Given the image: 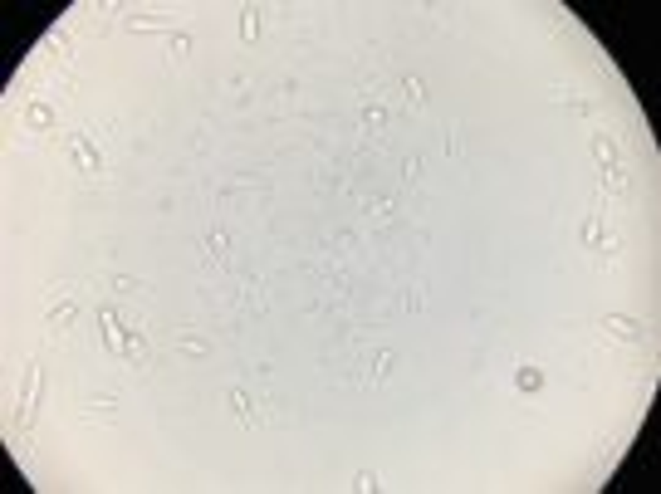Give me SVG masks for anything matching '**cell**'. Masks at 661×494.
<instances>
[{
	"instance_id": "obj_1",
	"label": "cell",
	"mask_w": 661,
	"mask_h": 494,
	"mask_svg": "<svg viewBox=\"0 0 661 494\" xmlns=\"http://www.w3.org/2000/svg\"><path fill=\"white\" fill-rule=\"evenodd\" d=\"M98 318H103V343L113 348L118 357H128V362H142V357H147V338L137 333V328L118 323V318H113V308H103Z\"/></svg>"
},
{
	"instance_id": "obj_2",
	"label": "cell",
	"mask_w": 661,
	"mask_h": 494,
	"mask_svg": "<svg viewBox=\"0 0 661 494\" xmlns=\"http://www.w3.org/2000/svg\"><path fill=\"white\" fill-rule=\"evenodd\" d=\"M602 333L617 338V343H637V338H642V323L627 318V313H608V318H602Z\"/></svg>"
},
{
	"instance_id": "obj_3",
	"label": "cell",
	"mask_w": 661,
	"mask_h": 494,
	"mask_svg": "<svg viewBox=\"0 0 661 494\" xmlns=\"http://www.w3.org/2000/svg\"><path fill=\"white\" fill-rule=\"evenodd\" d=\"M69 152H74V161H79V172H103V157H98V147H93L84 132L69 137Z\"/></svg>"
},
{
	"instance_id": "obj_4",
	"label": "cell",
	"mask_w": 661,
	"mask_h": 494,
	"mask_svg": "<svg viewBox=\"0 0 661 494\" xmlns=\"http://www.w3.org/2000/svg\"><path fill=\"white\" fill-rule=\"evenodd\" d=\"M515 387L524 392V397H534V392H544V367H515Z\"/></svg>"
},
{
	"instance_id": "obj_5",
	"label": "cell",
	"mask_w": 661,
	"mask_h": 494,
	"mask_svg": "<svg viewBox=\"0 0 661 494\" xmlns=\"http://www.w3.org/2000/svg\"><path fill=\"white\" fill-rule=\"evenodd\" d=\"M74 318H79V304H74V299H64V304H54V308H49V318H44V323L54 328V333H64V328H69Z\"/></svg>"
},
{
	"instance_id": "obj_6",
	"label": "cell",
	"mask_w": 661,
	"mask_h": 494,
	"mask_svg": "<svg viewBox=\"0 0 661 494\" xmlns=\"http://www.w3.org/2000/svg\"><path fill=\"white\" fill-rule=\"evenodd\" d=\"M593 152L602 157V167H613V172H617V142H613L608 132H593Z\"/></svg>"
},
{
	"instance_id": "obj_7",
	"label": "cell",
	"mask_w": 661,
	"mask_h": 494,
	"mask_svg": "<svg viewBox=\"0 0 661 494\" xmlns=\"http://www.w3.org/2000/svg\"><path fill=\"white\" fill-rule=\"evenodd\" d=\"M25 123L44 132V128H54V113H49V108H44V103H30V108H25Z\"/></svg>"
},
{
	"instance_id": "obj_8",
	"label": "cell",
	"mask_w": 661,
	"mask_h": 494,
	"mask_svg": "<svg viewBox=\"0 0 661 494\" xmlns=\"http://www.w3.org/2000/svg\"><path fill=\"white\" fill-rule=\"evenodd\" d=\"M226 250H231V235H226V230H211V235H206V255H211V259H226Z\"/></svg>"
},
{
	"instance_id": "obj_9",
	"label": "cell",
	"mask_w": 661,
	"mask_h": 494,
	"mask_svg": "<svg viewBox=\"0 0 661 494\" xmlns=\"http://www.w3.org/2000/svg\"><path fill=\"white\" fill-rule=\"evenodd\" d=\"M363 128L372 132V128H387V108H382V103H367L363 108Z\"/></svg>"
},
{
	"instance_id": "obj_10",
	"label": "cell",
	"mask_w": 661,
	"mask_h": 494,
	"mask_svg": "<svg viewBox=\"0 0 661 494\" xmlns=\"http://www.w3.org/2000/svg\"><path fill=\"white\" fill-rule=\"evenodd\" d=\"M402 93H407V103H412V108H421V103H426V88H421V79H416V74H407V79H402Z\"/></svg>"
},
{
	"instance_id": "obj_11",
	"label": "cell",
	"mask_w": 661,
	"mask_h": 494,
	"mask_svg": "<svg viewBox=\"0 0 661 494\" xmlns=\"http://www.w3.org/2000/svg\"><path fill=\"white\" fill-rule=\"evenodd\" d=\"M177 348H182V353H191V357H206V353H211V343H206V338H196V333H182V338H177Z\"/></svg>"
},
{
	"instance_id": "obj_12",
	"label": "cell",
	"mask_w": 661,
	"mask_h": 494,
	"mask_svg": "<svg viewBox=\"0 0 661 494\" xmlns=\"http://www.w3.org/2000/svg\"><path fill=\"white\" fill-rule=\"evenodd\" d=\"M84 411H88V416H113V411H118V402H113V397H88V402H84Z\"/></svg>"
},
{
	"instance_id": "obj_13",
	"label": "cell",
	"mask_w": 661,
	"mask_h": 494,
	"mask_svg": "<svg viewBox=\"0 0 661 494\" xmlns=\"http://www.w3.org/2000/svg\"><path fill=\"white\" fill-rule=\"evenodd\" d=\"M226 397H231V406H236V416H240V421H250V397H245L240 387H231Z\"/></svg>"
},
{
	"instance_id": "obj_14",
	"label": "cell",
	"mask_w": 661,
	"mask_h": 494,
	"mask_svg": "<svg viewBox=\"0 0 661 494\" xmlns=\"http://www.w3.org/2000/svg\"><path fill=\"white\" fill-rule=\"evenodd\" d=\"M240 34H245V39H255V34H260V15H255V10H245V15H240Z\"/></svg>"
},
{
	"instance_id": "obj_15",
	"label": "cell",
	"mask_w": 661,
	"mask_h": 494,
	"mask_svg": "<svg viewBox=\"0 0 661 494\" xmlns=\"http://www.w3.org/2000/svg\"><path fill=\"white\" fill-rule=\"evenodd\" d=\"M392 372V353H377V367H372V377L382 382V377H387Z\"/></svg>"
},
{
	"instance_id": "obj_16",
	"label": "cell",
	"mask_w": 661,
	"mask_h": 494,
	"mask_svg": "<svg viewBox=\"0 0 661 494\" xmlns=\"http://www.w3.org/2000/svg\"><path fill=\"white\" fill-rule=\"evenodd\" d=\"M353 489H377V475H372V470H358V480H353Z\"/></svg>"
},
{
	"instance_id": "obj_17",
	"label": "cell",
	"mask_w": 661,
	"mask_h": 494,
	"mask_svg": "<svg viewBox=\"0 0 661 494\" xmlns=\"http://www.w3.org/2000/svg\"><path fill=\"white\" fill-rule=\"evenodd\" d=\"M172 49H177V59H182V54L191 49V34H172Z\"/></svg>"
}]
</instances>
